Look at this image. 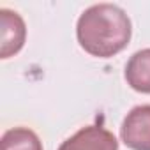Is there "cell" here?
Instances as JSON below:
<instances>
[{
	"label": "cell",
	"mask_w": 150,
	"mask_h": 150,
	"mask_svg": "<svg viewBox=\"0 0 150 150\" xmlns=\"http://www.w3.org/2000/svg\"><path fill=\"white\" fill-rule=\"evenodd\" d=\"M132 27L124 9L115 4H96L83 11L76 25L80 46L92 57L110 58L131 41Z\"/></svg>",
	"instance_id": "obj_1"
},
{
	"label": "cell",
	"mask_w": 150,
	"mask_h": 150,
	"mask_svg": "<svg viewBox=\"0 0 150 150\" xmlns=\"http://www.w3.org/2000/svg\"><path fill=\"white\" fill-rule=\"evenodd\" d=\"M127 85L141 94H150V48L136 51L125 64Z\"/></svg>",
	"instance_id": "obj_5"
},
{
	"label": "cell",
	"mask_w": 150,
	"mask_h": 150,
	"mask_svg": "<svg viewBox=\"0 0 150 150\" xmlns=\"http://www.w3.org/2000/svg\"><path fill=\"white\" fill-rule=\"evenodd\" d=\"M0 25H2L0 57L9 58L23 48L25 37H27V27L23 18L11 9H0Z\"/></svg>",
	"instance_id": "obj_4"
},
{
	"label": "cell",
	"mask_w": 150,
	"mask_h": 150,
	"mask_svg": "<svg viewBox=\"0 0 150 150\" xmlns=\"http://www.w3.org/2000/svg\"><path fill=\"white\" fill-rule=\"evenodd\" d=\"M0 150H42L39 136L28 127H14L4 132Z\"/></svg>",
	"instance_id": "obj_6"
},
{
	"label": "cell",
	"mask_w": 150,
	"mask_h": 150,
	"mask_svg": "<svg viewBox=\"0 0 150 150\" xmlns=\"http://www.w3.org/2000/svg\"><path fill=\"white\" fill-rule=\"evenodd\" d=\"M58 150H118V141L103 125H87L62 141Z\"/></svg>",
	"instance_id": "obj_3"
},
{
	"label": "cell",
	"mask_w": 150,
	"mask_h": 150,
	"mask_svg": "<svg viewBox=\"0 0 150 150\" xmlns=\"http://www.w3.org/2000/svg\"><path fill=\"white\" fill-rule=\"evenodd\" d=\"M120 136L132 150H150V104L136 106L125 115Z\"/></svg>",
	"instance_id": "obj_2"
}]
</instances>
